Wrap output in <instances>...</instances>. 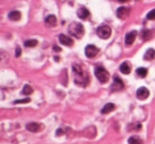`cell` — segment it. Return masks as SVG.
Instances as JSON below:
<instances>
[{"instance_id": "19", "label": "cell", "mask_w": 155, "mask_h": 144, "mask_svg": "<svg viewBox=\"0 0 155 144\" xmlns=\"http://www.w3.org/2000/svg\"><path fill=\"white\" fill-rule=\"evenodd\" d=\"M136 74L139 78H146L148 74V70L146 68H138L136 70Z\"/></svg>"}, {"instance_id": "10", "label": "cell", "mask_w": 155, "mask_h": 144, "mask_svg": "<svg viewBox=\"0 0 155 144\" xmlns=\"http://www.w3.org/2000/svg\"><path fill=\"white\" fill-rule=\"evenodd\" d=\"M89 11L87 10L86 7H80L79 10H78V17L81 19H83V20H86L88 17H89Z\"/></svg>"}, {"instance_id": "22", "label": "cell", "mask_w": 155, "mask_h": 144, "mask_svg": "<svg viewBox=\"0 0 155 144\" xmlns=\"http://www.w3.org/2000/svg\"><path fill=\"white\" fill-rule=\"evenodd\" d=\"M31 101V99L27 98V99H23V100H16L13 102V104H25V103H29Z\"/></svg>"}, {"instance_id": "23", "label": "cell", "mask_w": 155, "mask_h": 144, "mask_svg": "<svg viewBox=\"0 0 155 144\" xmlns=\"http://www.w3.org/2000/svg\"><path fill=\"white\" fill-rule=\"evenodd\" d=\"M147 18L149 20H154L155 19V10H152L151 12H149L147 15Z\"/></svg>"}, {"instance_id": "4", "label": "cell", "mask_w": 155, "mask_h": 144, "mask_svg": "<svg viewBox=\"0 0 155 144\" xmlns=\"http://www.w3.org/2000/svg\"><path fill=\"white\" fill-rule=\"evenodd\" d=\"M99 52V49L94 46V44H88L86 48H85V55L88 57V58H92L95 57Z\"/></svg>"}, {"instance_id": "25", "label": "cell", "mask_w": 155, "mask_h": 144, "mask_svg": "<svg viewBox=\"0 0 155 144\" xmlns=\"http://www.w3.org/2000/svg\"><path fill=\"white\" fill-rule=\"evenodd\" d=\"M53 49H54V50H55L57 52H60L61 51V48H60V47H57V46H54V47H53Z\"/></svg>"}, {"instance_id": "21", "label": "cell", "mask_w": 155, "mask_h": 144, "mask_svg": "<svg viewBox=\"0 0 155 144\" xmlns=\"http://www.w3.org/2000/svg\"><path fill=\"white\" fill-rule=\"evenodd\" d=\"M32 92H33V89H32V87H31L30 85H26L25 87H23V94H26V96H30Z\"/></svg>"}, {"instance_id": "9", "label": "cell", "mask_w": 155, "mask_h": 144, "mask_svg": "<svg viewBox=\"0 0 155 144\" xmlns=\"http://www.w3.org/2000/svg\"><path fill=\"white\" fill-rule=\"evenodd\" d=\"M123 86L124 85H123L122 81L118 78L117 75H115L114 76V83L112 85V90H121V89H123Z\"/></svg>"}, {"instance_id": "26", "label": "cell", "mask_w": 155, "mask_h": 144, "mask_svg": "<svg viewBox=\"0 0 155 144\" xmlns=\"http://www.w3.org/2000/svg\"><path fill=\"white\" fill-rule=\"evenodd\" d=\"M118 1H119V2H122V3H123V2H125V1H128V0H118Z\"/></svg>"}, {"instance_id": "17", "label": "cell", "mask_w": 155, "mask_h": 144, "mask_svg": "<svg viewBox=\"0 0 155 144\" xmlns=\"http://www.w3.org/2000/svg\"><path fill=\"white\" fill-rule=\"evenodd\" d=\"M151 37H152V32L150 30H144V31L141 32V38H142L144 40H149Z\"/></svg>"}, {"instance_id": "12", "label": "cell", "mask_w": 155, "mask_h": 144, "mask_svg": "<svg viewBox=\"0 0 155 144\" xmlns=\"http://www.w3.org/2000/svg\"><path fill=\"white\" fill-rule=\"evenodd\" d=\"M115 108H116V106H115L113 103H107L105 106L101 109V113H103V115L110 113V112H112V111L115 110Z\"/></svg>"}, {"instance_id": "13", "label": "cell", "mask_w": 155, "mask_h": 144, "mask_svg": "<svg viewBox=\"0 0 155 144\" xmlns=\"http://www.w3.org/2000/svg\"><path fill=\"white\" fill-rule=\"evenodd\" d=\"M120 71L123 74H129L131 72V64L128 62H124L120 65Z\"/></svg>"}, {"instance_id": "11", "label": "cell", "mask_w": 155, "mask_h": 144, "mask_svg": "<svg viewBox=\"0 0 155 144\" xmlns=\"http://www.w3.org/2000/svg\"><path fill=\"white\" fill-rule=\"evenodd\" d=\"M26 128L29 131H32V133H36L38 130L42 128V125L39 124V123H35V122H32V123H29V124H27Z\"/></svg>"}, {"instance_id": "1", "label": "cell", "mask_w": 155, "mask_h": 144, "mask_svg": "<svg viewBox=\"0 0 155 144\" xmlns=\"http://www.w3.org/2000/svg\"><path fill=\"white\" fill-rule=\"evenodd\" d=\"M68 31L72 36L77 37V38H82V36L84 35L83 25L80 23V22H72L71 25L69 26Z\"/></svg>"}, {"instance_id": "16", "label": "cell", "mask_w": 155, "mask_h": 144, "mask_svg": "<svg viewBox=\"0 0 155 144\" xmlns=\"http://www.w3.org/2000/svg\"><path fill=\"white\" fill-rule=\"evenodd\" d=\"M155 57V50L154 49H148L146 54H144V59L146 60H151Z\"/></svg>"}, {"instance_id": "7", "label": "cell", "mask_w": 155, "mask_h": 144, "mask_svg": "<svg viewBox=\"0 0 155 144\" xmlns=\"http://www.w3.org/2000/svg\"><path fill=\"white\" fill-rule=\"evenodd\" d=\"M149 94H150V92H149V90L146 87H140L136 92V96L139 100H146L149 96Z\"/></svg>"}, {"instance_id": "5", "label": "cell", "mask_w": 155, "mask_h": 144, "mask_svg": "<svg viewBox=\"0 0 155 144\" xmlns=\"http://www.w3.org/2000/svg\"><path fill=\"white\" fill-rule=\"evenodd\" d=\"M59 40L62 44H64V46H68V47H71L72 44H73V40H72V38H70L69 36L67 35H64V34H61L60 36H59Z\"/></svg>"}, {"instance_id": "18", "label": "cell", "mask_w": 155, "mask_h": 144, "mask_svg": "<svg viewBox=\"0 0 155 144\" xmlns=\"http://www.w3.org/2000/svg\"><path fill=\"white\" fill-rule=\"evenodd\" d=\"M129 144H142V140L138 136H133L129 139Z\"/></svg>"}, {"instance_id": "2", "label": "cell", "mask_w": 155, "mask_h": 144, "mask_svg": "<svg viewBox=\"0 0 155 144\" xmlns=\"http://www.w3.org/2000/svg\"><path fill=\"white\" fill-rule=\"evenodd\" d=\"M95 75H96V78L99 80V82L102 83V84L107 83L108 80H110V74H108V72H107L103 67H97V68H96Z\"/></svg>"}, {"instance_id": "14", "label": "cell", "mask_w": 155, "mask_h": 144, "mask_svg": "<svg viewBox=\"0 0 155 144\" xmlns=\"http://www.w3.org/2000/svg\"><path fill=\"white\" fill-rule=\"evenodd\" d=\"M9 18L13 20V21H17V20L21 18V14L18 11H12L9 13Z\"/></svg>"}, {"instance_id": "6", "label": "cell", "mask_w": 155, "mask_h": 144, "mask_svg": "<svg viewBox=\"0 0 155 144\" xmlns=\"http://www.w3.org/2000/svg\"><path fill=\"white\" fill-rule=\"evenodd\" d=\"M116 14H117V17L120 19H125L130 14V10L128 7H119L116 12Z\"/></svg>"}, {"instance_id": "24", "label": "cell", "mask_w": 155, "mask_h": 144, "mask_svg": "<svg viewBox=\"0 0 155 144\" xmlns=\"http://www.w3.org/2000/svg\"><path fill=\"white\" fill-rule=\"evenodd\" d=\"M20 54H21V49L19 48V47H17V48H16V50H15L16 57H19V56H20Z\"/></svg>"}, {"instance_id": "8", "label": "cell", "mask_w": 155, "mask_h": 144, "mask_svg": "<svg viewBox=\"0 0 155 144\" xmlns=\"http://www.w3.org/2000/svg\"><path fill=\"white\" fill-rule=\"evenodd\" d=\"M137 32L136 31H131L129 33L125 35V44L126 46H131L134 42L135 38H136Z\"/></svg>"}, {"instance_id": "20", "label": "cell", "mask_w": 155, "mask_h": 144, "mask_svg": "<svg viewBox=\"0 0 155 144\" xmlns=\"http://www.w3.org/2000/svg\"><path fill=\"white\" fill-rule=\"evenodd\" d=\"M37 44V40L36 39H29V40L25 41V46L28 47V48H32V47H35Z\"/></svg>"}, {"instance_id": "3", "label": "cell", "mask_w": 155, "mask_h": 144, "mask_svg": "<svg viewBox=\"0 0 155 144\" xmlns=\"http://www.w3.org/2000/svg\"><path fill=\"white\" fill-rule=\"evenodd\" d=\"M97 34H98V36L100 38H102V39H107V38H110V34H112V30L108 26H100L97 30Z\"/></svg>"}, {"instance_id": "15", "label": "cell", "mask_w": 155, "mask_h": 144, "mask_svg": "<svg viewBox=\"0 0 155 144\" xmlns=\"http://www.w3.org/2000/svg\"><path fill=\"white\" fill-rule=\"evenodd\" d=\"M46 25L49 27H54L57 25V17L54 15H49L46 18Z\"/></svg>"}]
</instances>
